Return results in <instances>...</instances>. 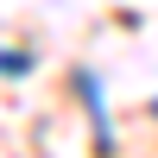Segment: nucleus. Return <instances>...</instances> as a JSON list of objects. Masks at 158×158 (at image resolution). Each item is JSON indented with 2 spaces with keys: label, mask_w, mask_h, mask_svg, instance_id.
Instances as JSON below:
<instances>
[{
  "label": "nucleus",
  "mask_w": 158,
  "mask_h": 158,
  "mask_svg": "<svg viewBox=\"0 0 158 158\" xmlns=\"http://www.w3.org/2000/svg\"><path fill=\"white\" fill-rule=\"evenodd\" d=\"M32 70V57H19V51H0V76H25Z\"/></svg>",
  "instance_id": "nucleus-1"
}]
</instances>
